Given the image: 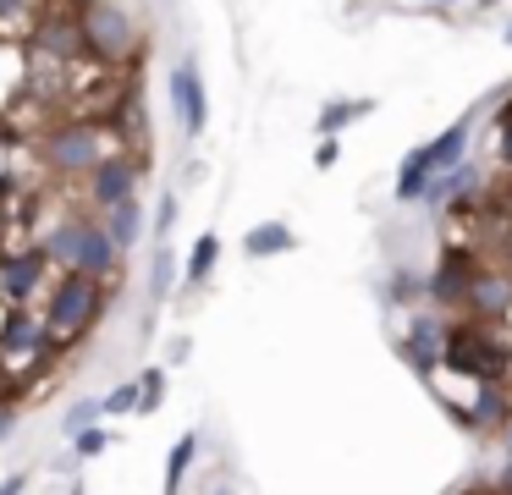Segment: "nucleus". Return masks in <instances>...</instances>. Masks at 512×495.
Segmentation results:
<instances>
[{"label":"nucleus","mask_w":512,"mask_h":495,"mask_svg":"<svg viewBox=\"0 0 512 495\" xmlns=\"http://www.w3.org/2000/svg\"><path fill=\"white\" fill-rule=\"evenodd\" d=\"M39 253H45L61 275H89V281H100V286L116 275V259H122V253L111 248V237H105V226L94 215H83V209L61 215L56 226L45 231Z\"/></svg>","instance_id":"obj_1"},{"label":"nucleus","mask_w":512,"mask_h":495,"mask_svg":"<svg viewBox=\"0 0 512 495\" xmlns=\"http://www.w3.org/2000/svg\"><path fill=\"white\" fill-rule=\"evenodd\" d=\"M105 308V286L89 281V275H61L56 286L45 292V336L50 347H72V341H83L94 330V319H100Z\"/></svg>","instance_id":"obj_2"},{"label":"nucleus","mask_w":512,"mask_h":495,"mask_svg":"<svg viewBox=\"0 0 512 495\" xmlns=\"http://www.w3.org/2000/svg\"><path fill=\"white\" fill-rule=\"evenodd\" d=\"M105 154H116V149H111V138H105V127L94 116L56 121V127L39 138V160H45V171H56V176H89Z\"/></svg>","instance_id":"obj_3"},{"label":"nucleus","mask_w":512,"mask_h":495,"mask_svg":"<svg viewBox=\"0 0 512 495\" xmlns=\"http://www.w3.org/2000/svg\"><path fill=\"white\" fill-rule=\"evenodd\" d=\"M78 22H83V50L100 66H127L138 55V44H144L133 11H127L122 0H94V6L78 11Z\"/></svg>","instance_id":"obj_4"},{"label":"nucleus","mask_w":512,"mask_h":495,"mask_svg":"<svg viewBox=\"0 0 512 495\" xmlns=\"http://www.w3.org/2000/svg\"><path fill=\"white\" fill-rule=\"evenodd\" d=\"M441 363H452V369H463L468 380H501L512 385V347L496 336L490 325H457L446 330V347H441Z\"/></svg>","instance_id":"obj_5"},{"label":"nucleus","mask_w":512,"mask_h":495,"mask_svg":"<svg viewBox=\"0 0 512 495\" xmlns=\"http://www.w3.org/2000/svg\"><path fill=\"white\" fill-rule=\"evenodd\" d=\"M463 154H468V121L446 127L441 138H430V143H419V149L402 160V171H397V204H419L424 187H430L435 176L457 171V165H463Z\"/></svg>","instance_id":"obj_6"},{"label":"nucleus","mask_w":512,"mask_h":495,"mask_svg":"<svg viewBox=\"0 0 512 495\" xmlns=\"http://www.w3.org/2000/svg\"><path fill=\"white\" fill-rule=\"evenodd\" d=\"M138 176H144V171H138V160L127 149H116V154H105V160L83 176V198H89V209L111 215V209H122V204H133V198H138Z\"/></svg>","instance_id":"obj_7"},{"label":"nucleus","mask_w":512,"mask_h":495,"mask_svg":"<svg viewBox=\"0 0 512 495\" xmlns=\"http://www.w3.org/2000/svg\"><path fill=\"white\" fill-rule=\"evenodd\" d=\"M34 50L50 55V61H61V66L89 61V50H83V22H78V11H67V6L39 11V17H34Z\"/></svg>","instance_id":"obj_8"},{"label":"nucleus","mask_w":512,"mask_h":495,"mask_svg":"<svg viewBox=\"0 0 512 495\" xmlns=\"http://www.w3.org/2000/svg\"><path fill=\"white\" fill-rule=\"evenodd\" d=\"M45 275L50 259L39 248H17V253H0V297L6 308H28L39 292H45Z\"/></svg>","instance_id":"obj_9"},{"label":"nucleus","mask_w":512,"mask_h":495,"mask_svg":"<svg viewBox=\"0 0 512 495\" xmlns=\"http://www.w3.org/2000/svg\"><path fill=\"white\" fill-rule=\"evenodd\" d=\"M463 308H468L474 325H501V319L512 314V270L507 264H479Z\"/></svg>","instance_id":"obj_10"},{"label":"nucleus","mask_w":512,"mask_h":495,"mask_svg":"<svg viewBox=\"0 0 512 495\" xmlns=\"http://www.w3.org/2000/svg\"><path fill=\"white\" fill-rule=\"evenodd\" d=\"M0 358H50L45 319L34 308H6L0 314Z\"/></svg>","instance_id":"obj_11"},{"label":"nucleus","mask_w":512,"mask_h":495,"mask_svg":"<svg viewBox=\"0 0 512 495\" xmlns=\"http://www.w3.org/2000/svg\"><path fill=\"white\" fill-rule=\"evenodd\" d=\"M474 270H479V259L468 248H446L441 264H435V275H430V297L441 308H463L468 286H474Z\"/></svg>","instance_id":"obj_12"},{"label":"nucleus","mask_w":512,"mask_h":495,"mask_svg":"<svg viewBox=\"0 0 512 495\" xmlns=\"http://www.w3.org/2000/svg\"><path fill=\"white\" fill-rule=\"evenodd\" d=\"M171 105H177V116H182V132L199 138L204 121H210V88H204V72L193 61H182L177 72H171Z\"/></svg>","instance_id":"obj_13"},{"label":"nucleus","mask_w":512,"mask_h":495,"mask_svg":"<svg viewBox=\"0 0 512 495\" xmlns=\"http://www.w3.org/2000/svg\"><path fill=\"white\" fill-rule=\"evenodd\" d=\"M457 418H463L468 429H479V435H501V429L512 424V385L485 380V385H479V396H474V407H463Z\"/></svg>","instance_id":"obj_14"},{"label":"nucleus","mask_w":512,"mask_h":495,"mask_svg":"<svg viewBox=\"0 0 512 495\" xmlns=\"http://www.w3.org/2000/svg\"><path fill=\"white\" fill-rule=\"evenodd\" d=\"M243 248L254 253V259H276V253L298 248V237H292V226H281V220H265V226H254L243 237Z\"/></svg>","instance_id":"obj_15"},{"label":"nucleus","mask_w":512,"mask_h":495,"mask_svg":"<svg viewBox=\"0 0 512 495\" xmlns=\"http://www.w3.org/2000/svg\"><path fill=\"white\" fill-rule=\"evenodd\" d=\"M138 231H144V209H138V198H133V204H122V209H111V220H105V237H111L116 253L133 248Z\"/></svg>","instance_id":"obj_16"},{"label":"nucleus","mask_w":512,"mask_h":495,"mask_svg":"<svg viewBox=\"0 0 512 495\" xmlns=\"http://www.w3.org/2000/svg\"><path fill=\"white\" fill-rule=\"evenodd\" d=\"M369 110H375V99H331V105L320 110V132H325V138H336V132H342L347 121L369 116Z\"/></svg>","instance_id":"obj_17"},{"label":"nucleus","mask_w":512,"mask_h":495,"mask_svg":"<svg viewBox=\"0 0 512 495\" xmlns=\"http://www.w3.org/2000/svg\"><path fill=\"white\" fill-rule=\"evenodd\" d=\"M215 259H221V237H215V231H204V237L193 242V259H188V286H204V281H210Z\"/></svg>","instance_id":"obj_18"},{"label":"nucleus","mask_w":512,"mask_h":495,"mask_svg":"<svg viewBox=\"0 0 512 495\" xmlns=\"http://www.w3.org/2000/svg\"><path fill=\"white\" fill-rule=\"evenodd\" d=\"M193 451H199V435H182L177 446H171V457H166V495H177V484L188 479V468H193Z\"/></svg>","instance_id":"obj_19"},{"label":"nucleus","mask_w":512,"mask_h":495,"mask_svg":"<svg viewBox=\"0 0 512 495\" xmlns=\"http://www.w3.org/2000/svg\"><path fill=\"white\" fill-rule=\"evenodd\" d=\"M160 396H166V374L160 369H149V374H138V407H160Z\"/></svg>","instance_id":"obj_20"},{"label":"nucleus","mask_w":512,"mask_h":495,"mask_svg":"<svg viewBox=\"0 0 512 495\" xmlns=\"http://www.w3.org/2000/svg\"><path fill=\"white\" fill-rule=\"evenodd\" d=\"M133 407H138V380H122V385H116V391L100 402V413H133Z\"/></svg>","instance_id":"obj_21"},{"label":"nucleus","mask_w":512,"mask_h":495,"mask_svg":"<svg viewBox=\"0 0 512 495\" xmlns=\"http://www.w3.org/2000/svg\"><path fill=\"white\" fill-rule=\"evenodd\" d=\"M166 286H171V253H166V237H160V248H155V281H149V292L166 297Z\"/></svg>","instance_id":"obj_22"},{"label":"nucleus","mask_w":512,"mask_h":495,"mask_svg":"<svg viewBox=\"0 0 512 495\" xmlns=\"http://www.w3.org/2000/svg\"><path fill=\"white\" fill-rule=\"evenodd\" d=\"M94 418H100V402H78L67 413V435H83V429H94Z\"/></svg>","instance_id":"obj_23"},{"label":"nucleus","mask_w":512,"mask_h":495,"mask_svg":"<svg viewBox=\"0 0 512 495\" xmlns=\"http://www.w3.org/2000/svg\"><path fill=\"white\" fill-rule=\"evenodd\" d=\"M72 446H78V457H100V451H105V429H83V435H72Z\"/></svg>","instance_id":"obj_24"},{"label":"nucleus","mask_w":512,"mask_h":495,"mask_svg":"<svg viewBox=\"0 0 512 495\" xmlns=\"http://www.w3.org/2000/svg\"><path fill=\"white\" fill-rule=\"evenodd\" d=\"M391 297H397V303H413V297H419V292H413V275L408 270L391 275Z\"/></svg>","instance_id":"obj_25"},{"label":"nucleus","mask_w":512,"mask_h":495,"mask_svg":"<svg viewBox=\"0 0 512 495\" xmlns=\"http://www.w3.org/2000/svg\"><path fill=\"white\" fill-rule=\"evenodd\" d=\"M12 429H17V402L0 396V440H12Z\"/></svg>","instance_id":"obj_26"},{"label":"nucleus","mask_w":512,"mask_h":495,"mask_svg":"<svg viewBox=\"0 0 512 495\" xmlns=\"http://www.w3.org/2000/svg\"><path fill=\"white\" fill-rule=\"evenodd\" d=\"M501 165L512 171V105L501 110Z\"/></svg>","instance_id":"obj_27"},{"label":"nucleus","mask_w":512,"mask_h":495,"mask_svg":"<svg viewBox=\"0 0 512 495\" xmlns=\"http://www.w3.org/2000/svg\"><path fill=\"white\" fill-rule=\"evenodd\" d=\"M314 165H320V171H331V165H336V138H325L320 149H314Z\"/></svg>","instance_id":"obj_28"},{"label":"nucleus","mask_w":512,"mask_h":495,"mask_svg":"<svg viewBox=\"0 0 512 495\" xmlns=\"http://www.w3.org/2000/svg\"><path fill=\"white\" fill-rule=\"evenodd\" d=\"M28 490V473H12V479L0 484V495H23Z\"/></svg>","instance_id":"obj_29"},{"label":"nucleus","mask_w":512,"mask_h":495,"mask_svg":"<svg viewBox=\"0 0 512 495\" xmlns=\"http://www.w3.org/2000/svg\"><path fill=\"white\" fill-rule=\"evenodd\" d=\"M501 259H507V270H512V226L501 231Z\"/></svg>","instance_id":"obj_30"},{"label":"nucleus","mask_w":512,"mask_h":495,"mask_svg":"<svg viewBox=\"0 0 512 495\" xmlns=\"http://www.w3.org/2000/svg\"><path fill=\"white\" fill-rule=\"evenodd\" d=\"M61 6H67V11H83V6H94V0H61Z\"/></svg>","instance_id":"obj_31"},{"label":"nucleus","mask_w":512,"mask_h":495,"mask_svg":"<svg viewBox=\"0 0 512 495\" xmlns=\"http://www.w3.org/2000/svg\"><path fill=\"white\" fill-rule=\"evenodd\" d=\"M210 495H237V490H232V484H215V490H210Z\"/></svg>","instance_id":"obj_32"},{"label":"nucleus","mask_w":512,"mask_h":495,"mask_svg":"<svg viewBox=\"0 0 512 495\" xmlns=\"http://www.w3.org/2000/svg\"><path fill=\"white\" fill-rule=\"evenodd\" d=\"M501 39H507V44H512V17H507V33H501Z\"/></svg>","instance_id":"obj_33"}]
</instances>
